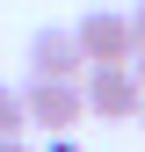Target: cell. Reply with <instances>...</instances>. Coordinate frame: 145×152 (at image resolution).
Here are the masks:
<instances>
[{"label": "cell", "mask_w": 145, "mask_h": 152, "mask_svg": "<svg viewBox=\"0 0 145 152\" xmlns=\"http://www.w3.org/2000/svg\"><path fill=\"white\" fill-rule=\"evenodd\" d=\"M87 116H102V123H138L145 116V80H138V65H87Z\"/></svg>", "instance_id": "obj_1"}, {"label": "cell", "mask_w": 145, "mask_h": 152, "mask_svg": "<svg viewBox=\"0 0 145 152\" xmlns=\"http://www.w3.org/2000/svg\"><path fill=\"white\" fill-rule=\"evenodd\" d=\"M72 36H80L87 65H131V58H138V36H131V15H116V7H87L80 22H72Z\"/></svg>", "instance_id": "obj_2"}, {"label": "cell", "mask_w": 145, "mask_h": 152, "mask_svg": "<svg viewBox=\"0 0 145 152\" xmlns=\"http://www.w3.org/2000/svg\"><path fill=\"white\" fill-rule=\"evenodd\" d=\"M80 80H87V72H80ZM80 80H29L22 87L29 94V123L44 130V138H58V130H72V123L87 116V87Z\"/></svg>", "instance_id": "obj_3"}, {"label": "cell", "mask_w": 145, "mask_h": 152, "mask_svg": "<svg viewBox=\"0 0 145 152\" xmlns=\"http://www.w3.org/2000/svg\"><path fill=\"white\" fill-rule=\"evenodd\" d=\"M87 72V51L72 29H36L29 36V80H80Z\"/></svg>", "instance_id": "obj_4"}, {"label": "cell", "mask_w": 145, "mask_h": 152, "mask_svg": "<svg viewBox=\"0 0 145 152\" xmlns=\"http://www.w3.org/2000/svg\"><path fill=\"white\" fill-rule=\"evenodd\" d=\"M22 130H29V94L0 87V138H22Z\"/></svg>", "instance_id": "obj_5"}, {"label": "cell", "mask_w": 145, "mask_h": 152, "mask_svg": "<svg viewBox=\"0 0 145 152\" xmlns=\"http://www.w3.org/2000/svg\"><path fill=\"white\" fill-rule=\"evenodd\" d=\"M131 36H138V51H145V0L131 7Z\"/></svg>", "instance_id": "obj_6"}, {"label": "cell", "mask_w": 145, "mask_h": 152, "mask_svg": "<svg viewBox=\"0 0 145 152\" xmlns=\"http://www.w3.org/2000/svg\"><path fill=\"white\" fill-rule=\"evenodd\" d=\"M44 152H80V145H72V130H58V138H51Z\"/></svg>", "instance_id": "obj_7"}, {"label": "cell", "mask_w": 145, "mask_h": 152, "mask_svg": "<svg viewBox=\"0 0 145 152\" xmlns=\"http://www.w3.org/2000/svg\"><path fill=\"white\" fill-rule=\"evenodd\" d=\"M0 152H29V145H22V138H0Z\"/></svg>", "instance_id": "obj_8"}, {"label": "cell", "mask_w": 145, "mask_h": 152, "mask_svg": "<svg viewBox=\"0 0 145 152\" xmlns=\"http://www.w3.org/2000/svg\"><path fill=\"white\" fill-rule=\"evenodd\" d=\"M131 65H138V80H145V51H138V58H131Z\"/></svg>", "instance_id": "obj_9"}, {"label": "cell", "mask_w": 145, "mask_h": 152, "mask_svg": "<svg viewBox=\"0 0 145 152\" xmlns=\"http://www.w3.org/2000/svg\"><path fill=\"white\" fill-rule=\"evenodd\" d=\"M138 123H145V116H138Z\"/></svg>", "instance_id": "obj_10"}]
</instances>
